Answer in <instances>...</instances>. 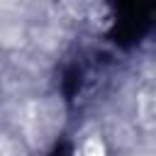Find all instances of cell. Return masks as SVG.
<instances>
[{"instance_id":"cell-1","label":"cell","mask_w":156,"mask_h":156,"mask_svg":"<svg viewBox=\"0 0 156 156\" xmlns=\"http://www.w3.org/2000/svg\"><path fill=\"white\" fill-rule=\"evenodd\" d=\"M73 156H107V149H105L100 136H88Z\"/></svg>"}]
</instances>
